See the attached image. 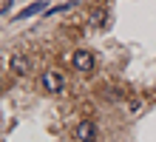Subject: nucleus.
<instances>
[{
    "label": "nucleus",
    "instance_id": "nucleus-8",
    "mask_svg": "<svg viewBox=\"0 0 156 142\" xmlns=\"http://www.w3.org/2000/svg\"><path fill=\"white\" fill-rule=\"evenodd\" d=\"M139 108H142V102H139V100H131V102H128V111H131V114H136Z\"/></svg>",
    "mask_w": 156,
    "mask_h": 142
},
{
    "label": "nucleus",
    "instance_id": "nucleus-1",
    "mask_svg": "<svg viewBox=\"0 0 156 142\" xmlns=\"http://www.w3.org/2000/svg\"><path fill=\"white\" fill-rule=\"evenodd\" d=\"M43 88L48 91V94H60L62 88H66V77H62V71H57V68L43 71Z\"/></svg>",
    "mask_w": 156,
    "mask_h": 142
},
{
    "label": "nucleus",
    "instance_id": "nucleus-7",
    "mask_svg": "<svg viewBox=\"0 0 156 142\" xmlns=\"http://www.w3.org/2000/svg\"><path fill=\"white\" fill-rule=\"evenodd\" d=\"M68 9H74V3H62V6H54V9H48L45 14H62V12H68Z\"/></svg>",
    "mask_w": 156,
    "mask_h": 142
},
{
    "label": "nucleus",
    "instance_id": "nucleus-2",
    "mask_svg": "<svg viewBox=\"0 0 156 142\" xmlns=\"http://www.w3.org/2000/svg\"><path fill=\"white\" fill-rule=\"evenodd\" d=\"M71 65H74L77 71H91L94 68V54H91L88 49H77L74 54H71Z\"/></svg>",
    "mask_w": 156,
    "mask_h": 142
},
{
    "label": "nucleus",
    "instance_id": "nucleus-3",
    "mask_svg": "<svg viewBox=\"0 0 156 142\" xmlns=\"http://www.w3.org/2000/svg\"><path fill=\"white\" fill-rule=\"evenodd\" d=\"M74 137L80 142H97V125L91 119H82L80 125H77V131H74Z\"/></svg>",
    "mask_w": 156,
    "mask_h": 142
},
{
    "label": "nucleus",
    "instance_id": "nucleus-6",
    "mask_svg": "<svg viewBox=\"0 0 156 142\" xmlns=\"http://www.w3.org/2000/svg\"><path fill=\"white\" fill-rule=\"evenodd\" d=\"M105 17H108V14H105V9H97V12L91 14V20H88V23H91V26H102V23H105Z\"/></svg>",
    "mask_w": 156,
    "mask_h": 142
},
{
    "label": "nucleus",
    "instance_id": "nucleus-4",
    "mask_svg": "<svg viewBox=\"0 0 156 142\" xmlns=\"http://www.w3.org/2000/svg\"><path fill=\"white\" fill-rule=\"evenodd\" d=\"M40 12H48V6H45V0H34V3H29L26 9H20V12L14 14V23H20V20H29V17L40 14Z\"/></svg>",
    "mask_w": 156,
    "mask_h": 142
},
{
    "label": "nucleus",
    "instance_id": "nucleus-5",
    "mask_svg": "<svg viewBox=\"0 0 156 142\" xmlns=\"http://www.w3.org/2000/svg\"><path fill=\"white\" fill-rule=\"evenodd\" d=\"M9 71H14V74H31V60L26 54H14L12 60H9Z\"/></svg>",
    "mask_w": 156,
    "mask_h": 142
}]
</instances>
